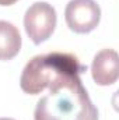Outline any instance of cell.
Masks as SVG:
<instances>
[{
  "label": "cell",
  "instance_id": "cell-2",
  "mask_svg": "<svg viewBox=\"0 0 119 120\" xmlns=\"http://www.w3.org/2000/svg\"><path fill=\"white\" fill-rule=\"evenodd\" d=\"M98 120V110L92 105L87 90L80 85L42 96L35 108L34 120Z\"/></svg>",
  "mask_w": 119,
  "mask_h": 120
},
{
  "label": "cell",
  "instance_id": "cell-1",
  "mask_svg": "<svg viewBox=\"0 0 119 120\" xmlns=\"http://www.w3.org/2000/svg\"><path fill=\"white\" fill-rule=\"evenodd\" d=\"M87 70L71 53L52 52L48 55H38L25 64L20 87L25 94L38 95L49 90L51 94L63 88H77L83 85L80 74Z\"/></svg>",
  "mask_w": 119,
  "mask_h": 120
},
{
  "label": "cell",
  "instance_id": "cell-6",
  "mask_svg": "<svg viewBox=\"0 0 119 120\" xmlns=\"http://www.w3.org/2000/svg\"><path fill=\"white\" fill-rule=\"evenodd\" d=\"M21 35L17 27L0 20V60L14 59L21 50Z\"/></svg>",
  "mask_w": 119,
  "mask_h": 120
},
{
  "label": "cell",
  "instance_id": "cell-5",
  "mask_svg": "<svg viewBox=\"0 0 119 120\" xmlns=\"http://www.w3.org/2000/svg\"><path fill=\"white\" fill-rule=\"evenodd\" d=\"M91 75L97 85L108 87L118 81L119 56L114 49H102L98 52L91 64Z\"/></svg>",
  "mask_w": 119,
  "mask_h": 120
},
{
  "label": "cell",
  "instance_id": "cell-4",
  "mask_svg": "<svg viewBox=\"0 0 119 120\" xmlns=\"http://www.w3.org/2000/svg\"><path fill=\"white\" fill-rule=\"evenodd\" d=\"M64 20L76 34H88L101 21V8L95 0H70L64 10Z\"/></svg>",
  "mask_w": 119,
  "mask_h": 120
},
{
  "label": "cell",
  "instance_id": "cell-7",
  "mask_svg": "<svg viewBox=\"0 0 119 120\" xmlns=\"http://www.w3.org/2000/svg\"><path fill=\"white\" fill-rule=\"evenodd\" d=\"M18 0H0V6H11Z\"/></svg>",
  "mask_w": 119,
  "mask_h": 120
},
{
  "label": "cell",
  "instance_id": "cell-8",
  "mask_svg": "<svg viewBox=\"0 0 119 120\" xmlns=\"http://www.w3.org/2000/svg\"><path fill=\"white\" fill-rule=\"evenodd\" d=\"M0 120H14V119H10V117H1Z\"/></svg>",
  "mask_w": 119,
  "mask_h": 120
},
{
  "label": "cell",
  "instance_id": "cell-3",
  "mask_svg": "<svg viewBox=\"0 0 119 120\" xmlns=\"http://www.w3.org/2000/svg\"><path fill=\"white\" fill-rule=\"evenodd\" d=\"M56 22V10L46 1H36L31 4L24 15L25 32L35 45H39L52 36Z\"/></svg>",
  "mask_w": 119,
  "mask_h": 120
}]
</instances>
